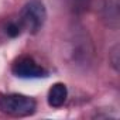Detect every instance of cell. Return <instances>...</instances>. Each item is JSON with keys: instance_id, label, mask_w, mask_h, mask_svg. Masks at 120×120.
Wrapping results in <instances>:
<instances>
[{"instance_id": "1", "label": "cell", "mask_w": 120, "mask_h": 120, "mask_svg": "<svg viewBox=\"0 0 120 120\" xmlns=\"http://www.w3.org/2000/svg\"><path fill=\"white\" fill-rule=\"evenodd\" d=\"M35 100L21 93H10L0 96V110L16 117L30 116L35 112Z\"/></svg>"}, {"instance_id": "2", "label": "cell", "mask_w": 120, "mask_h": 120, "mask_svg": "<svg viewBox=\"0 0 120 120\" xmlns=\"http://www.w3.org/2000/svg\"><path fill=\"white\" fill-rule=\"evenodd\" d=\"M45 19H47V11H45L44 4L40 0H31L21 10L20 26L28 30L30 33L35 34L44 26Z\"/></svg>"}, {"instance_id": "3", "label": "cell", "mask_w": 120, "mask_h": 120, "mask_svg": "<svg viewBox=\"0 0 120 120\" xmlns=\"http://www.w3.org/2000/svg\"><path fill=\"white\" fill-rule=\"evenodd\" d=\"M11 72L23 79H37L47 76V71L30 56H20L11 65Z\"/></svg>"}, {"instance_id": "4", "label": "cell", "mask_w": 120, "mask_h": 120, "mask_svg": "<svg viewBox=\"0 0 120 120\" xmlns=\"http://www.w3.org/2000/svg\"><path fill=\"white\" fill-rule=\"evenodd\" d=\"M67 98H68V89L67 86L62 83V82H56L54 83L49 90H48V105L54 109L56 107H61L64 106V103L67 102Z\"/></svg>"}, {"instance_id": "5", "label": "cell", "mask_w": 120, "mask_h": 120, "mask_svg": "<svg viewBox=\"0 0 120 120\" xmlns=\"http://www.w3.org/2000/svg\"><path fill=\"white\" fill-rule=\"evenodd\" d=\"M105 17L109 19V26L117 27V24H119V0H106Z\"/></svg>"}, {"instance_id": "6", "label": "cell", "mask_w": 120, "mask_h": 120, "mask_svg": "<svg viewBox=\"0 0 120 120\" xmlns=\"http://www.w3.org/2000/svg\"><path fill=\"white\" fill-rule=\"evenodd\" d=\"M109 59H110V64H112V67L114 68V71H119L120 59H119V45H117V44L113 47V49H112V52H110Z\"/></svg>"}, {"instance_id": "7", "label": "cell", "mask_w": 120, "mask_h": 120, "mask_svg": "<svg viewBox=\"0 0 120 120\" xmlns=\"http://www.w3.org/2000/svg\"><path fill=\"white\" fill-rule=\"evenodd\" d=\"M6 33H7V35H10V37H17V35H20V33H21V26L20 24H17V23H10L7 27H6Z\"/></svg>"}]
</instances>
